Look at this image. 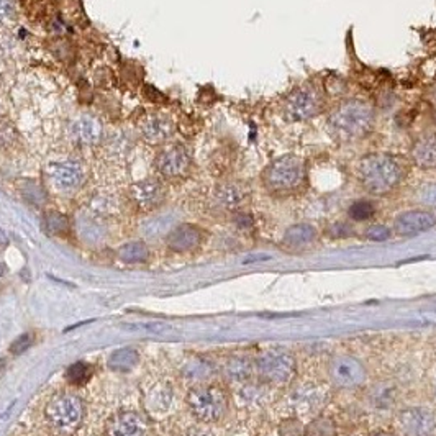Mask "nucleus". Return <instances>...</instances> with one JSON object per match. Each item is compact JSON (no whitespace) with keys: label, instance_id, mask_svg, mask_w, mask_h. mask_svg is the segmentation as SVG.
I'll return each mask as SVG.
<instances>
[{"label":"nucleus","instance_id":"1","mask_svg":"<svg viewBox=\"0 0 436 436\" xmlns=\"http://www.w3.org/2000/svg\"><path fill=\"white\" fill-rule=\"evenodd\" d=\"M354 176L361 189L374 197H389L400 189L407 177V162L390 153H369L359 158Z\"/></svg>","mask_w":436,"mask_h":436},{"label":"nucleus","instance_id":"2","mask_svg":"<svg viewBox=\"0 0 436 436\" xmlns=\"http://www.w3.org/2000/svg\"><path fill=\"white\" fill-rule=\"evenodd\" d=\"M376 110L364 98H346L331 108L326 117V130L336 143L353 145L374 132Z\"/></svg>","mask_w":436,"mask_h":436},{"label":"nucleus","instance_id":"3","mask_svg":"<svg viewBox=\"0 0 436 436\" xmlns=\"http://www.w3.org/2000/svg\"><path fill=\"white\" fill-rule=\"evenodd\" d=\"M307 181L309 169L305 160L292 153L274 158L261 172L262 187L276 199H287L300 194L307 187Z\"/></svg>","mask_w":436,"mask_h":436},{"label":"nucleus","instance_id":"4","mask_svg":"<svg viewBox=\"0 0 436 436\" xmlns=\"http://www.w3.org/2000/svg\"><path fill=\"white\" fill-rule=\"evenodd\" d=\"M326 110V94L321 84L310 81L295 87L282 102V115L290 123L310 122Z\"/></svg>","mask_w":436,"mask_h":436},{"label":"nucleus","instance_id":"5","mask_svg":"<svg viewBox=\"0 0 436 436\" xmlns=\"http://www.w3.org/2000/svg\"><path fill=\"white\" fill-rule=\"evenodd\" d=\"M191 413L202 423H215L225 417L228 410V395L220 385L199 384L187 395Z\"/></svg>","mask_w":436,"mask_h":436},{"label":"nucleus","instance_id":"6","mask_svg":"<svg viewBox=\"0 0 436 436\" xmlns=\"http://www.w3.org/2000/svg\"><path fill=\"white\" fill-rule=\"evenodd\" d=\"M44 418L58 433H72L81 427L84 404L76 394L61 392L53 395L44 407Z\"/></svg>","mask_w":436,"mask_h":436},{"label":"nucleus","instance_id":"7","mask_svg":"<svg viewBox=\"0 0 436 436\" xmlns=\"http://www.w3.org/2000/svg\"><path fill=\"white\" fill-rule=\"evenodd\" d=\"M255 369L262 383L271 385H287L295 378L297 363L290 351L271 348L262 351L255 361Z\"/></svg>","mask_w":436,"mask_h":436},{"label":"nucleus","instance_id":"8","mask_svg":"<svg viewBox=\"0 0 436 436\" xmlns=\"http://www.w3.org/2000/svg\"><path fill=\"white\" fill-rule=\"evenodd\" d=\"M331 384L340 389H359L368 380V371L358 358L353 356H336L328 366Z\"/></svg>","mask_w":436,"mask_h":436},{"label":"nucleus","instance_id":"9","mask_svg":"<svg viewBox=\"0 0 436 436\" xmlns=\"http://www.w3.org/2000/svg\"><path fill=\"white\" fill-rule=\"evenodd\" d=\"M397 430L402 436H435L436 415L425 407H409L397 415Z\"/></svg>","mask_w":436,"mask_h":436},{"label":"nucleus","instance_id":"10","mask_svg":"<svg viewBox=\"0 0 436 436\" xmlns=\"http://www.w3.org/2000/svg\"><path fill=\"white\" fill-rule=\"evenodd\" d=\"M192 158L186 146L171 145L158 155L156 167L167 179H177L191 171Z\"/></svg>","mask_w":436,"mask_h":436},{"label":"nucleus","instance_id":"11","mask_svg":"<svg viewBox=\"0 0 436 436\" xmlns=\"http://www.w3.org/2000/svg\"><path fill=\"white\" fill-rule=\"evenodd\" d=\"M49 177L58 191L72 192L77 191L86 181V169L79 161L64 160L49 166Z\"/></svg>","mask_w":436,"mask_h":436},{"label":"nucleus","instance_id":"12","mask_svg":"<svg viewBox=\"0 0 436 436\" xmlns=\"http://www.w3.org/2000/svg\"><path fill=\"white\" fill-rule=\"evenodd\" d=\"M436 226V214L427 209L405 210L394 220V230L400 236H415Z\"/></svg>","mask_w":436,"mask_h":436},{"label":"nucleus","instance_id":"13","mask_svg":"<svg viewBox=\"0 0 436 436\" xmlns=\"http://www.w3.org/2000/svg\"><path fill=\"white\" fill-rule=\"evenodd\" d=\"M148 422L136 410H122L107 422L105 436H146Z\"/></svg>","mask_w":436,"mask_h":436},{"label":"nucleus","instance_id":"14","mask_svg":"<svg viewBox=\"0 0 436 436\" xmlns=\"http://www.w3.org/2000/svg\"><path fill=\"white\" fill-rule=\"evenodd\" d=\"M167 246L174 252H189L197 250L204 241V231L192 223H181L167 233Z\"/></svg>","mask_w":436,"mask_h":436},{"label":"nucleus","instance_id":"15","mask_svg":"<svg viewBox=\"0 0 436 436\" xmlns=\"http://www.w3.org/2000/svg\"><path fill=\"white\" fill-rule=\"evenodd\" d=\"M328 400V392L320 385H302L289 395L290 407L299 413H314Z\"/></svg>","mask_w":436,"mask_h":436},{"label":"nucleus","instance_id":"16","mask_svg":"<svg viewBox=\"0 0 436 436\" xmlns=\"http://www.w3.org/2000/svg\"><path fill=\"white\" fill-rule=\"evenodd\" d=\"M132 199L138 209L155 210L166 199V189L160 181L145 179L136 182L132 187Z\"/></svg>","mask_w":436,"mask_h":436},{"label":"nucleus","instance_id":"17","mask_svg":"<svg viewBox=\"0 0 436 436\" xmlns=\"http://www.w3.org/2000/svg\"><path fill=\"white\" fill-rule=\"evenodd\" d=\"M409 161L420 171H436V133H425L412 143Z\"/></svg>","mask_w":436,"mask_h":436},{"label":"nucleus","instance_id":"18","mask_svg":"<svg viewBox=\"0 0 436 436\" xmlns=\"http://www.w3.org/2000/svg\"><path fill=\"white\" fill-rule=\"evenodd\" d=\"M71 140L79 146H94L101 143L103 136L102 123L94 117H81L71 125L69 130Z\"/></svg>","mask_w":436,"mask_h":436},{"label":"nucleus","instance_id":"19","mask_svg":"<svg viewBox=\"0 0 436 436\" xmlns=\"http://www.w3.org/2000/svg\"><path fill=\"white\" fill-rule=\"evenodd\" d=\"M172 132H174V125H172L171 120L160 115L148 117L146 120H143L141 123V135L145 136L146 141L153 143V145L169 140Z\"/></svg>","mask_w":436,"mask_h":436},{"label":"nucleus","instance_id":"20","mask_svg":"<svg viewBox=\"0 0 436 436\" xmlns=\"http://www.w3.org/2000/svg\"><path fill=\"white\" fill-rule=\"evenodd\" d=\"M316 238H319V231H316L314 225H310V223H295V225H290L284 231L282 243L289 248H305L315 243Z\"/></svg>","mask_w":436,"mask_h":436},{"label":"nucleus","instance_id":"21","mask_svg":"<svg viewBox=\"0 0 436 436\" xmlns=\"http://www.w3.org/2000/svg\"><path fill=\"white\" fill-rule=\"evenodd\" d=\"M215 199L223 209L235 210L246 200V191L245 187L236 184V182H225V184L217 187Z\"/></svg>","mask_w":436,"mask_h":436},{"label":"nucleus","instance_id":"22","mask_svg":"<svg viewBox=\"0 0 436 436\" xmlns=\"http://www.w3.org/2000/svg\"><path fill=\"white\" fill-rule=\"evenodd\" d=\"M140 363V354L133 348H120L113 351L108 358V369L115 373H130Z\"/></svg>","mask_w":436,"mask_h":436},{"label":"nucleus","instance_id":"23","mask_svg":"<svg viewBox=\"0 0 436 436\" xmlns=\"http://www.w3.org/2000/svg\"><path fill=\"white\" fill-rule=\"evenodd\" d=\"M255 363L250 361L248 358H243V356H236V358H231L225 364V374L226 378L233 380V383H240L245 384L251 379L252 373H255Z\"/></svg>","mask_w":436,"mask_h":436},{"label":"nucleus","instance_id":"24","mask_svg":"<svg viewBox=\"0 0 436 436\" xmlns=\"http://www.w3.org/2000/svg\"><path fill=\"white\" fill-rule=\"evenodd\" d=\"M76 226L79 236H81L84 241L92 243V245H96V243L102 241L103 238H105V230H103V226L96 220V218L89 215L79 217Z\"/></svg>","mask_w":436,"mask_h":436},{"label":"nucleus","instance_id":"25","mask_svg":"<svg viewBox=\"0 0 436 436\" xmlns=\"http://www.w3.org/2000/svg\"><path fill=\"white\" fill-rule=\"evenodd\" d=\"M172 228H174V217L171 214H160L146 220L141 230L148 238H160L161 235L169 233Z\"/></svg>","mask_w":436,"mask_h":436},{"label":"nucleus","instance_id":"26","mask_svg":"<svg viewBox=\"0 0 436 436\" xmlns=\"http://www.w3.org/2000/svg\"><path fill=\"white\" fill-rule=\"evenodd\" d=\"M118 256L123 262L136 264V262H145L150 256V251H148V246L143 241H130L118 250Z\"/></svg>","mask_w":436,"mask_h":436},{"label":"nucleus","instance_id":"27","mask_svg":"<svg viewBox=\"0 0 436 436\" xmlns=\"http://www.w3.org/2000/svg\"><path fill=\"white\" fill-rule=\"evenodd\" d=\"M369 397L371 402H373L378 409H387L395 400V387L389 383H380L373 389Z\"/></svg>","mask_w":436,"mask_h":436},{"label":"nucleus","instance_id":"28","mask_svg":"<svg viewBox=\"0 0 436 436\" xmlns=\"http://www.w3.org/2000/svg\"><path fill=\"white\" fill-rule=\"evenodd\" d=\"M92 378V368L82 361L69 366L66 371V380L72 385H84Z\"/></svg>","mask_w":436,"mask_h":436},{"label":"nucleus","instance_id":"29","mask_svg":"<svg viewBox=\"0 0 436 436\" xmlns=\"http://www.w3.org/2000/svg\"><path fill=\"white\" fill-rule=\"evenodd\" d=\"M376 214V205L371 200L361 199L351 204L348 209V217L353 222H368Z\"/></svg>","mask_w":436,"mask_h":436},{"label":"nucleus","instance_id":"30","mask_svg":"<svg viewBox=\"0 0 436 436\" xmlns=\"http://www.w3.org/2000/svg\"><path fill=\"white\" fill-rule=\"evenodd\" d=\"M44 226L51 235L61 236L69 231V220L66 215L59 214V212H48L44 215Z\"/></svg>","mask_w":436,"mask_h":436},{"label":"nucleus","instance_id":"31","mask_svg":"<svg viewBox=\"0 0 436 436\" xmlns=\"http://www.w3.org/2000/svg\"><path fill=\"white\" fill-rule=\"evenodd\" d=\"M415 200L418 202L422 209L436 210V182H427L415 191Z\"/></svg>","mask_w":436,"mask_h":436},{"label":"nucleus","instance_id":"32","mask_svg":"<svg viewBox=\"0 0 436 436\" xmlns=\"http://www.w3.org/2000/svg\"><path fill=\"white\" fill-rule=\"evenodd\" d=\"M241 399L248 404L261 405L267 402V389L262 387V385L246 384L245 387L241 389Z\"/></svg>","mask_w":436,"mask_h":436},{"label":"nucleus","instance_id":"33","mask_svg":"<svg viewBox=\"0 0 436 436\" xmlns=\"http://www.w3.org/2000/svg\"><path fill=\"white\" fill-rule=\"evenodd\" d=\"M304 433L309 436H335V425L328 418H320L304 428Z\"/></svg>","mask_w":436,"mask_h":436},{"label":"nucleus","instance_id":"34","mask_svg":"<svg viewBox=\"0 0 436 436\" xmlns=\"http://www.w3.org/2000/svg\"><path fill=\"white\" fill-rule=\"evenodd\" d=\"M390 235H392V231L385 225H373L366 230V238L371 241H387Z\"/></svg>","mask_w":436,"mask_h":436},{"label":"nucleus","instance_id":"35","mask_svg":"<svg viewBox=\"0 0 436 436\" xmlns=\"http://www.w3.org/2000/svg\"><path fill=\"white\" fill-rule=\"evenodd\" d=\"M33 343V335L32 333H23L20 335L17 340L13 341L12 346H10V353L13 356H20L22 353H25L30 346Z\"/></svg>","mask_w":436,"mask_h":436},{"label":"nucleus","instance_id":"36","mask_svg":"<svg viewBox=\"0 0 436 436\" xmlns=\"http://www.w3.org/2000/svg\"><path fill=\"white\" fill-rule=\"evenodd\" d=\"M17 8L13 0H0V23H7L15 18Z\"/></svg>","mask_w":436,"mask_h":436},{"label":"nucleus","instance_id":"37","mask_svg":"<svg viewBox=\"0 0 436 436\" xmlns=\"http://www.w3.org/2000/svg\"><path fill=\"white\" fill-rule=\"evenodd\" d=\"M187 373L194 376V378H195L197 380H200V379L209 378L210 373H212V368H210L209 364H205V363H199V361H197V363H194V364L191 366V368H189V371H187Z\"/></svg>","mask_w":436,"mask_h":436},{"label":"nucleus","instance_id":"38","mask_svg":"<svg viewBox=\"0 0 436 436\" xmlns=\"http://www.w3.org/2000/svg\"><path fill=\"white\" fill-rule=\"evenodd\" d=\"M350 233H351V226L346 225V223H335V225L330 228V235H333L336 238L348 236Z\"/></svg>","mask_w":436,"mask_h":436},{"label":"nucleus","instance_id":"39","mask_svg":"<svg viewBox=\"0 0 436 436\" xmlns=\"http://www.w3.org/2000/svg\"><path fill=\"white\" fill-rule=\"evenodd\" d=\"M184 436H215V435L205 428H191L187 430Z\"/></svg>","mask_w":436,"mask_h":436},{"label":"nucleus","instance_id":"40","mask_svg":"<svg viewBox=\"0 0 436 436\" xmlns=\"http://www.w3.org/2000/svg\"><path fill=\"white\" fill-rule=\"evenodd\" d=\"M373 436H394V435H390V433H376Z\"/></svg>","mask_w":436,"mask_h":436}]
</instances>
